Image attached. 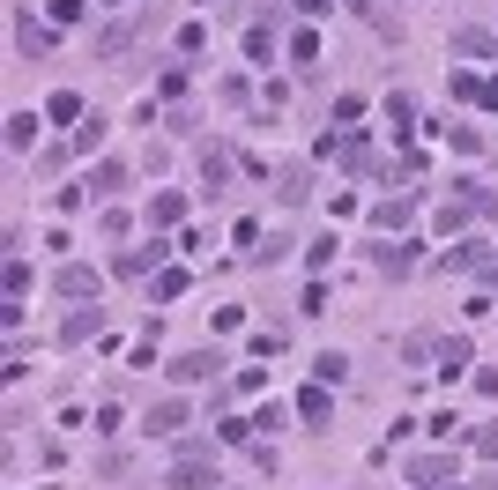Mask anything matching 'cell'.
<instances>
[{"label":"cell","instance_id":"cell-1","mask_svg":"<svg viewBox=\"0 0 498 490\" xmlns=\"http://www.w3.org/2000/svg\"><path fill=\"white\" fill-rule=\"evenodd\" d=\"M209 483H216V468L201 461V454H186V461L172 468V490H209Z\"/></svg>","mask_w":498,"mask_h":490},{"label":"cell","instance_id":"cell-6","mask_svg":"<svg viewBox=\"0 0 498 490\" xmlns=\"http://www.w3.org/2000/svg\"><path fill=\"white\" fill-rule=\"evenodd\" d=\"M462 365H469V342H446V349H439V372L454 379V372H462Z\"/></svg>","mask_w":498,"mask_h":490},{"label":"cell","instance_id":"cell-5","mask_svg":"<svg viewBox=\"0 0 498 490\" xmlns=\"http://www.w3.org/2000/svg\"><path fill=\"white\" fill-rule=\"evenodd\" d=\"M30 134H37V119H30V112H15V119H8V141H15V149H30Z\"/></svg>","mask_w":498,"mask_h":490},{"label":"cell","instance_id":"cell-4","mask_svg":"<svg viewBox=\"0 0 498 490\" xmlns=\"http://www.w3.org/2000/svg\"><path fill=\"white\" fill-rule=\"evenodd\" d=\"M179 423H186V409H179V401H164V409L149 416V431H179Z\"/></svg>","mask_w":498,"mask_h":490},{"label":"cell","instance_id":"cell-3","mask_svg":"<svg viewBox=\"0 0 498 490\" xmlns=\"http://www.w3.org/2000/svg\"><path fill=\"white\" fill-rule=\"evenodd\" d=\"M15 45H23V52H45V45H52V37H45V30H37V23H30V15H23V23H15Z\"/></svg>","mask_w":498,"mask_h":490},{"label":"cell","instance_id":"cell-2","mask_svg":"<svg viewBox=\"0 0 498 490\" xmlns=\"http://www.w3.org/2000/svg\"><path fill=\"white\" fill-rule=\"evenodd\" d=\"M60 290L68 297H97V275L90 268H60Z\"/></svg>","mask_w":498,"mask_h":490}]
</instances>
